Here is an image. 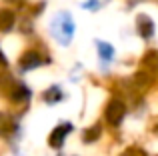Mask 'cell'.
Wrapping results in <instances>:
<instances>
[{
    "mask_svg": "<svg viewBox=\"0 0 158 156\" xmlns=\"http://www.w3.org/2000/svg\"><path fill=\"white\" fill-rule=\"evenodd\" d=\"M70 130H72V126H70V124H62V126H58V128H54L52 134H50V146H54V148L62 146V142H64L66 134H68Z\"/></svg>",
    "mask_w": 158,
    "mask_h": 156,
    "instance_id": "obj_2",
    "label": "cell"
},
{
    "mask_svg": "<svg viewBox=\"0 0 158 156\" xmlns=\"http://www.w3.org/2000/svg\"><path fill=\"white\" fill-rule=\"evenodd\" d=\"M46 98H48V102H56V98H60V92L56 88H52V90H48Z\"/></svg>",
    "mask_w": 158,
    "mask_h": 156,
    "instance_id": "obj_8",
    "label": "cell"
},
{
    "mask_svg": "<svg viewBox=\"0 0 158 156\" xmlns=\"http://www.w3.org/2000/svg\"><path fill=\"white\" fill-rule=\"evenodd\" d=\"M12 24H14V14L8 12V10H2L0 12V28H2V30H8Z\"/></svg>",
    "mask_w": 158,
    "mask_h": 156,
    "instance_id": "obj_4",
    "label": "cell"
},
{
    "mask_svg": "<svg viewBox=\"0 0 158 156\" xmlns=\"http://www.w3.org/2000/svg\"><path fill=\"white\" fill-rule=\"evenodd\" d=\"M98 136H100V126H94V128H90L88 132L84 134V140L86 142H92V140H96Z\"/></svg>",
    "mask_w": 158,
    "mask_h": 156,
    "instance_id": "obj_7",
    "label": "cell"
},
{
    "mask_svg": "<svg viewBox=\"0 0 158 156\" xmlns=\"http://www.w3.org/2000/svg\"><path fill=\"white\" fill-rule=\"evenodd\" d=\"M122 156H144V152L142 150H136V148H130L126 154H122Z\"/></svg>",
    "mask_w": 158,
    "mask_h": 156,
    "instance_id": "obj_9",
    "label": "cell"
},
{
    "mask_svg": "<svg viewBox=\"0 0 158 156\" xmlns=\"http://www.w3.org/2000/svg\"><path fill=\"white\" fill-rule=\"evenodd\" d=\"M124 112H126V108H124L122 102L112 100L110 104H108V108H106V120L110 122L112 126H118L120 122H122V118H124Z\"/></svg>",
    "mask_w": 158,
    "mask_h": 156,
    "instance_id": "obj_1",
    "label": "cell"
},
{
    "mask_svg": "<svg viewBox=\"0 0 158 156\" xmlns=\"http://www.w3.org/2000/svg\"><path fill=\"white\" fill-rule=\"evenodd\" d=\"M138 30H140V34H142L144 38H150V36H152V30H154V24L150 22V18L140 16V18H138Z\"/></svg>",
    "mask_w": 158,
    "mask_h": 156,
    "instance_id": "obj_3",
    "label": "cell"
},
{
    "mask_svg": "<svg viewBox=\"0 0 158 156\" xmlns=\"http://www.w3.org/2000/svg\"><path fill=\"white\" fill-rule=\"evenodd\" d=\"M98 48H100V58H102V60H110L112 56H114V50H112L110 44L98 42Z\"/></svg>",
    "mask_w": 158,
    "mask_h": 156,
    "instance_id": "obj_6",
    "label": "cell"
},
{
    "mask_svg": "<svg viewBox=\"0 0 158 156\" xmlns=\"http://www.w3.org/2000/svg\"><path fill=\"white\" fill-rule=\"evenodd\" d=\"M26 96H28V90H26V88H20L18 92H16L14 98H26Z\"/></svg>",
    "mask_w": 158,
    "mask_h": 156,
    "instance_id": "obj_10",
    "label": "cell"
},
{
    "mask_svg": "<svg viewBox=\"0 0 158 156\" xmlns=\"http://www.w3.org/2000/svg\"><path fill=\"white\" fill-rule=\"evenodd\" d=\"M38 64H40V58L34 54V52H30L28 56H24V60H22V66L26 68V70H28V68H34V66H38Z\"/></svg>",
    "mask_w": 158,
    "mask_h": 156,
    "instance_id": "obj_5",
    "label": "cell"
}]
</instances>
